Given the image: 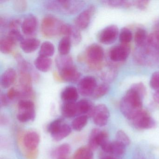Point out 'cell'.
I'll return each mask as SVG.
<instances>
[{"label": "cell", "mask_w": 159, "mask_h": 159, "mask_svg": "<svg viewBox=\"0 0 159 159\" xmlns=\"http://www.w3.org/2000/svg\"><path fill=\"white\" fill-rule=\"evenodd\" d=\"M142 94L131 86L121 101L120 108L123 115L132 120L142 110Z\"/></svg>", "instance_id": "6da1fadb"}, {"label": "cell", "mask_w": 159, "mask_h": 159, "mask_svg": "<svg viewBox=\"0 0 159 159\" xmlns=\"http://www.w3.org/2000/svg\"><path fill=\"white\" fill-rule=\"evenodd\" d=\"M43 5L45 9L49 11L65 15H73L83 8L85 2L76 0H54L46 1Z\"/></svg>", "instance_id": "7a4b0ae2"}, {"label": "cell", "mask_w": 159, "mask_h": 159, "mask_svg": "<svg viewBox=\"0 0 159 159\" xmlns=\"http://www.w3.org/2000/svg\"><path fill=\"white\" fill-rule=\"evenodd\" d=\"M86 62L92 69L99 70L102 67L104 57L103 48L97 44H91L86 50Z\"/></svg>", "instance_id": "3957f363"}, {"label": "cell", "mask_w": 159, "mask_h": 159, "mask_svg": "<svg viewBox=\"0 0 159 159\" xmlns=\"http://www.w3.org/2000/svg\"><path fill=\"white\" fill-rule=\"evenodd\" d=\"M64 23L52 16H46L42 21L41 31L45 37H53L61 34Z\"/></svg>", "instance_id": "277c9868"}, {"label": "cell", "mask_w": 159, "mask_h": 159, "mask_svg": "<svg viewBox=\"0 0 159 159\" xmlns=\"http://www.w3.org/2000/svg\"><path fill=\"white\" fill-rule=\"evenodd\" d=\"M95 11V7L94 5L88 6L76 17L74 20V25L80 30L86 29L90 25Z\"/></svg>", "instance_id": "5b68a950"}, {"label": "cell", "mask_w": 159, "mask_h": 159, "mask_svg": "<svg viewBox=\"0 0 159 159\" xmlns=\"http://www.w3.org/2000/svg\"><path fill=\"white\" fill-rule=\"evenodd\" d=\"M132 121L134 126L138 129H151L155 125V121L145 110H142Z\"/></svg>", "instance_id": "8992f818"}, {"label": "cell", "mask_w": 159, "mask_h": 159, "mask_svg": "<svg viewBox=\"0 0 159 159\" xmlns=\"http://www.w3.org/2000/svg\"><path fill=\"white\" fill-rule=\"evenodd\" d=\"M21 139L25 152L38 150L40 138L39 135L37 132L34 131H28L23 135Z\"/></svg>", "instance_id": "52a82bcc"}, {"label": "cell", "mask_w": 159, "mask_h": 159, "mask_svg": "<svg viewBox=\"0 0 159 159\" xmlns=\"http://www.w3.org/2000/svg\"><path fill=\"white\" fill-rule=\"evenodd\" d=\"M97 85L95 78L93 76H85L79 82L78 91L82 95L91 96Z\"/></svg>", "instance_id": "ba28073f"}, {"label": "cell", "mask_w": 159, "mask_h": 159, "mask_svg": "<svg viewBox=\"0 0 159 159\" xmlns=\"http://www.w3.org/2000/svg\"><path fill=\"white\" fill-rule=\"evenodd\" d=\"M109 117V111L106 105L99 104L95 107L92 117L95 124L101 127L105 126L107 123Z\"/></svg>", "instance_id": "9c48e42d"}, {"label": "cell", "mask_w": 159, "mask_h": 159, "mask_svg": "<svg viewBox=\"0 0 159 159\" xmlns=\"http://www.w3.org/2000/svg\"><path fill=\"white\" fill-rule=\"evenodd\" d=\"M119 32V29L117 26H108L100 31L98 35V40L103 44H111L117 39Z\"/></svg>", "instance_id": "30bf717a"}, {"label": "cell", "mask_w": 159, "mask_h": 159, "mask_svg": "<svg viewBox=\"0 0 159 159\" xmlns=\"http://www.w3.org/2000/svg\"><path fill=\"white\" fill-rule=\"evenodd\" d=\"M130 52L129 45L121 43L111 48L109 52L110 58L113 62H122L127 59Z\"/></svg>", "instance_id": "8fae6325"}, {"label": "cell", "mask_w": 159, "mask_h": 159, "mask_svg": "<svg viewBox=\"0 0 159 159\" xmlns=\"http://www.w3.org/2000/svg\"><path fill=\"white\" fill-rule=\"evenodd\" d=\"M61 34L69 38L71 43L74 45H78L81 41L80 31L75 25L64 24L61 29Z\"/></svg>", "instance_id": "7c38bea8"}, {"label": "cell", "mask_w": 159, "mask_h": 159, "mask_svg": "<svg viewBox=\"0 0 159 159\" xmlns=\"http://www.w3.org/2000/svg\"><path fill=\"white\" fill-rule=\"evenodd\" d=\"M59 75L62 80L72 83L80 81L81 77L80 73L74 66L59 70Z\"/></svg>", "instance_id": "4fadbf2b"}, {"label": "cell", "mask_w": 159, "mask_h": 159, "mask_svg": "<svg viewBox=\"0 0 159 159\" xmlns=\"http://www.w3.org/2000/svg\"><path fill=\"white\" fill-rule=\"evenodd\" d=\"M38 26V20L35 16L30 15L25 17L22 23V30L26 35L30 36L36 32Z\"/></svg>", "instance_id": "5bb4252c"}, {"label": "cell", "mask_w": 159, "mask_h": 159, "mask_svg": "<svg viewBox=\"0 0 159 159\" xmlns=\"http://www.w3.org/2000/svg\"><path fill=\"white\" fill-rule=\"evenodd\" d=\"M17 77L16 71L13 68L6 70L2 75L1 85L3 88H8L11 86Z\"/></svg>", "instance_id": "9a60e30c"}, {"label": "cell", "mask_w": 159, "mask_h": 159, "mask_svg": "<svg viewBox=\"0 0 159 159\" xmlns=\"http://www.w3.org/2000/svg\"><path fill=\"white\" fill-rule=\"evenodd\" d=\"M77 104L79 115L92 117L95 106L91 101L87 99H82L77 102Z\"/></svg>", "instance_id": "2e32d148"}, {"label": "cell", "mask_w": 159, "mask_h": 159, "mask_svg": "<svg viewBox=\"0 0 159 159\" xmlns=\"http://www.w3.org/2000/svg\"><path fill=\"white\" fill-rule=\"evenodd\" d=\"M40 41L35 38L24 39L20 43V47L22 50L26 53H30L35 52L39 47Z\"/></svg>", "instance_id": "e0dca14e"}, {"label": "cell", "mask_w": 159, "mask_h": 159, "mask_svg": "<svg viewBox=\"0 0 159 159\" xmlns=\"http://www.w3.org/2000/svg\"><path fill=\"white\" fill-rule=\"evenodd\" d=\"M61 98L64 102H76L79 98V91L74 86H68L62 91Z\"/></svg>", "instance_id": "ac0fdd59"}, {"label": "cell", "mask_w": 159, "mask_h": 159, "mask_svg": "<svg viewBox=\"0 0 159 159\" xmlns=\"http://www.w3.org/2000/svg\"><path fill=\"white\" fill-rule=\"evenodd\" d=\"M33 80L31 73L28 71L19 72V82L20 90H32V80Z\"/></svg>", "instance_id": "d6986e66"}, {"label": "cell", "mask_w": 159, "mask_h": 159, "mask_svg": "<svg viewBox=\"0 0 159 159\" xmlns=\"http://www.w3.org/2000/svg\"><path fill=\"white\" fill-rule=\"evenodd\" d=\"M61 112L66 118H72L79 115L77 102H64L61 107Z\"/></svg>", "instance_id": "ffe728a7"}, {"label": "cell", "mask_w": 159, "mask_h": 159, "mask_svg": "<svg viewBox=\"0 0 159 159\" xmlns=\"http://www.w3.org/2000/svg\"><path fill=\"white\" fill-rule=\"evenodd\" d=\"M34 64L38 70L42 72H47L52 66V59L50 57L39 56L35 60Z\"/></svg>", "instance_id": "44dd1931"}, {"label": "cell", "mask_w": 159, "mask_h": 159, "mask_svg": "<svg viewBox=\"0 0 159 159\" xmlns=\"http://www.w3.org/2000/svg\"><path fill=\"white\" fill-rule=\"evenodd\" d=\"M56 64L58 70H61L66 68L74 66L72 57L69 55L59 54L56 58Z\"/></svg>", "instance_id": "7402d4cb"}, {"label": "cell", "mask_w": 159, "mask_h": 159, "mask_svg": "<svg viewBox=\"0 0 159 159\" xmlns=\"http://www.w3.org/2000/svg\"><path fill=\"white\" fill-rule=\"evenodd\" d=\"M71 132L70 125L64 123L54 134L52 135V136L56 141H60L68 136Z\"/></svg>", "instance_id": "603a6c76"}, {"label": "cell", "mask_w": 159, "mask_h": 159, "mask_svg": "<svg viewBox=\"0 0 159 159\" xmlns=\"http://www.w3.org/2000/svg\"><path fill=\"white\" fill-rule=\"evenodd\" d=\"M71 150V147L68 144H63L54 150L52 156L56 159L66 158Z\"/></svg>", "instance_id": "cb8c5ba5"}, {"label": "cell", "mask_w": 159, "mask_h": 159, "mask_svg": "<svg viewBox=\"0 0 159 159\" xmlns=\"http://www.w3.org/2000/svg\"><path fill=\"white\" fill-rule=\"evenodd\" d=\"M36 118V111L35 109L23 110H18L17 119L22 123H26L33 121Z\"/></svg>", "instance_id": "d4e9b609"}, {"label": "cell", "mask_w": 159, "mask_h": 159, "mask_svg": "<svg viewBox=\"0 0 159 159\" xmlns=\"http://www.w3.org/2000/svg\"><path fill=\"white\" fill-rule=\"evenodd\" d=\"M148 35L147 31L143 29H139L136 31L134 35V42L138 48L143 47L148 43Z\"/></svg>", "instance_id": "484cf974"}, {"label": "cell", "mask_w": 159, "mask_h": 159, "mask_svg": "<svg viewBox=\"0 0 159 159\" xmlns=\"http://www.w3.org/2000/svg\"><path fill=\"white\" fill-rule=\"evenodd\" d=\"M73 159H93V151L88 147H81L75 152Z\"/></svg>", "instance_id": "4316f807"}, {"label": "cell", "mask_w": 159, "mask_h": 159, "mask_svg": "<svg viewBox=\"0 0 159 159\" xmlns=\"http://www.w3.org/2000/svg\"><path fill=\"white\" fill-rule=\"evenodd\" d=\"M16 43L8 36L4 37L0 41V51L3 54L10 53Z\"/></svg>", "instance_id": "83f0119b"}, {"label": "cell", "mask_w": 159, "mask_h": 159, "mask_svg": "<svg viewBox=\"0 0 159 159\" xmlns=\"http://www.w3.org/2000/svg\"><path fill=\"white\" fill-rule=\"evenodd\" d=\"M71 40L69 38L64 37L59 42L58 46V50L59 54L62 55H67L69 53L71 48Z\"/></svg>", "instance_id": "f1b7e54d"}, {"label": "cell", "mask_w": 159, "mask_h": 159, "mask_svg": "<svg viewBox=\"0 0 159 159\" xmlns=\"http://www.w3.org/2000/svg\"><path fill=\"white\" fill-rule=\"evenodd\" d=\"M125 145L117 140L111 142L110 154L115 157H121L124 155L125 152Z\"/></svg>", "instance_id": "f546056e"}, {"label": "cell", "mask_w": 159, "mask_h": 159, "mask_svg": "<svg viewBox=\"0 0 159 159\" xmlns=\"http://www.w3.org/2000/svg\"><path fill=\"white\" fill-rule=\"evenodd\" d=\"M55 52V47L52 43L49 41L44 42L42 43L39 54L41 56L50 57L53 55Z\"/></svg>", "instance_id": "4dcf8cb0"}, {"label": "cell", "mask_w": 159, "mask_h": 159, "mask_svg": "<svg viewBox=\"0 0 159 159\" xmlns=\"http://www.w3.org/2000/svg\"><path fill=\"white\" fill-rule=\"evenodd\" d=\"M147 44L159 53V30H155L148 35Z\"/></svg>", "instance_id": "1f68e13d"}, {"label": "cell", "mask_w": 159, "mask_h": 159, "mask_svg": "<svg viewBox=\"0 0 159 159\" xmlns=\"http://www.w3.org/2000/svg\"><path fill=\"white\" fill-rule=\"evenodd\" d=\"M109 89V85L107 83L101 84L97 85L91 96L94 99L100 98L107 93Z\"/></svg>", "instance_id": "d6a6232c"}, {"label": "cell", "mask_w": 159, "mask_h": 159, "mask_svg": "<svg viewBox=\"0 0 159 159\" xmlns=\"http://www.w3.org/2000/svg\"><path fill=\"white\" fill-rule=\"evenodd\" d=\"M88 118L89 117L86 115H80L73 120L72 123V128L77 131L82 130L87 125Z\"/></svg>", "instance_id": "836d02e7"}, {"label": "cell", "mask_w": 159, "mask_h": 159, "mask_svg": "<svg viewBox=\"0 0 159 159\" xmlns=\"http://www.w3.org/2000/svg\"><path fill=\"white\" fill-rule=\"evenodd\" d=\"M103 3L107 6L113 8L116 7H123L125 8H128L133 5V2L131 1H119V0H109V1H104Z\"/></svg>", "instance_id": "e575fe53"}, {"label": "cell", "mask_w": 159, "mask_h": 159, "mask_svg": "<svg viewBox=\"0 0 159 159\" xmlns=\"http://www.w3.org/2000/svg\"><path fill=\"white\" fill-rule=\"evenodd\" d=\"M119 39L121 43L128 44L133 39V34L130 30L124 28L121 30L119 34Z\"/></svg>", "instance_id": "d590c367"}, {"label": "cell", "mask_w": 159, "mask_h": 159, "mask_svg": "<svg viewBox=\"0 0 159 159\" xmlns=\"http://www.w3.org/2000/svg\"><path fill=\"white\" fill-rule=\"evenodd\" d=\"M99 130V129L97 128L93 129L89 136L88 147L93 151L95 150L98 147L97 143L96 136Z\"/></svg>", "instance_id": "8d00e7d4"}, {"label": "cell", "mask_w": 159, "mask_h": 159, "mask_svg": "<svg viewBox=\"0 0 159 159\" xmlns=\"http://www.w3.org/2000/svg\"><path fill=\"white\" fill-rule=\"evenodd\" d=\"M64 123V120L62 118H59L54 120L48 125V128H47L48 132L52 135V134H54Z\"/></svg>", "instance_id": "74e56055"}, {"label": "cell", "mask_w": 159, "mask_h": 159, "mask_svg": "<svg viewBox=\"0 0 159 159\" xmlns=\"http://www.w3.org/2000/svg\"><path fill=\"white\" fill-rule=\"evenodd\" d=\"M34 102L29 99H21L18 103V110L35 109Z\"/></svg>", "instance_id": "f35d334b"}, {"label": "cell", "mask_w": 159, "mask_h": 159, "mask_svg": "<svg viewBox=\"0 0 159 159\" xmlns=\"http://www.w3.org/2000/svg\"><path fill=\"white\" fill-rule=\"evenodd\" d=\"M116 140L122 143L125 146L130 144V139L127 134L122 130H119L116 134Z\"/></svg>", "instance_id": "ab89813d"}, {"label": "cell", "mask_w": 159, "mask_h": 159, "mask_svg": "<svg viewBox=\"0 0 159 159\" xmlns=\"http://www.w3.org/2000/svg\"><path fill=\"white\" fill-rule=\"evenodd\" d=\"M13 5L15 11L18 12H23L27 10L28 3L25 0H16L14 1Z\"/></svg>", "instance_id": "60d3db41"}, {"label": "cell", "mask_w": 159, "mask_h": 159, "mask_svg": "<svg viewBox=\"0 0 159 159\" xmlns=\"http://www.w3.org/2000/svg\"><path fill=\"white\" fill-rule=\"evenodd\" d=\"M150 85L155 91L159 90V71L154 72L150 80Z\"/></svg>", "instance_id": "b9f144b4"}, {"label": "cell", "mask_w": 159, "mask_h": 159, "mask_svg": "<svg viewBox=\"0 0 159 159\" xmlns=\"http://www.w3.org/2000/svg\"><path fill=\"white\" fill-rule=\"evenodd\" d=\"M7 36L16 43L18 42L21 43L24 39L23 35L21 34L19 30H10Z\"/></svg>", "instance_id": "7bdbcfd3"}, {"label": "cell", "mask_w": 159, "mask_h": 159, "mask_svg": "<svg viewBox=\"0 0 159 159\" xmlns=\"http://www.w3.org/2000/svg\"><path fill=\"white\" fill-rule=\"evenodd\" d=\"M115 76L116 72L115 70L111 68L102 73L101 78L105 81L109 82L112 81L115 78Z\"/></svg>", "instance_id": "ee69618b"}, {"label": "cell", "mask_w": 159, "mask_h": 159, "mask_svg": "<svg viewBox=\"0 0 159 159\" xmlns=\"http://www.w3.org/2000/svg\"><path fill=\"white\" fill-rule=\"evenodd\" d=\"M21 20L18 19H12L9 24L10 30H19V27L22 26Z\"/></svg>", "instance_id": "f6af8a7d"}, {"label": "cell", "mask_w": 159, "mask_h": 159, "mask_svg": "<svg viewBox=\"0 0 159 159\" xmlns=\"http://www.w3.org/2000/svg\"><path fill=\"white\" fill-rule=\"evenodd\" d=\"M133 5L139 10H144L148 7L149 1H135L132 2Z\"/></svg>", "instance_id": "bcb514c9"}, {"label": "cell", "mask_w": 159, "mask_h": 159, "mask_svg": "<svg viewBox=\"0 0 159 159\" xmlns=\"http://www.w3.org/2000/svg\"><path fill=\"white\" fill-rule=\"evenodd\" d=\"M7 97L10 100H13L15 98H19V91L11 88L9 90L7 94Z\"/></svg>", "instance_id": "7dc6e473"}, {"label": "cell", "mask_w": 159, "mask_h": 159, "mask_svg": "<svg viewBox=\"0 0 159 159\" xmlns=\"http://www.w3.org/2000/svg\"><path fill=\"white\" fill-rule=\"evenodd\" d=\"M25 153V156L27 159H37L39 155V151L38 149L31 151H27Z\"/></svg>", "instance_id": "c3c4849f"}, {"label": "cell", "mask_w": 159, "mask_h": 159, "mask_svg": "<svg viewBox=\"0 0 159 159\" xmlns=\"http://www.w3.org/2000/svg\"><path fill=\"white\" fill-rule=\"evenodd\" d=\"M0 100H1V107H6L8 106L10 102V99L7 97V94H1L0 97Z\"/></svg>", "instance_id": "681fc988"}, {"label": "cell", "mask_w": 159, "mask_h": 159, "mask_svg": "<svg viewBox=\"0 0 159 159\" xmlns=\"http://www.w3.org/2000/svg\"><path fill=\"white\" fill-rule=\"evenodd\" d=\"M153 99L155 102L159 105V90L156 91L153 95Z\"/></svg>", "instance_id": "f907efd6"}, {"label": "cell", "mask_w": 159, "mask_h": 159, "mask_svg": "<svg viewBox=\"0 0 159 159\" xmlns=\"http://www.w3.org/2000/svg\"><path fill=\"white\" fill-rule=\"evenodd\" d=\"M8 122L7 118L4 117V116H1V125H5Z\"/></svg>", "instance_id": "816d5d0a"}, {"label": "cell", "mask_w": 159, "mask_h": 159, "mask_svg": "<svg viewBox=\"0 0 159 159\" xmlns=\"http://www.w3.org/2000/svg\"><path fill=\"white\" fill-rule=\"evenodd\" d=\"M100 159H119L110 155H102Z\"/></svg>", "instance_id": "f5cc1de1"}, {"label": "cell", "mask_w": 159, "mask_h": 159, "mask_svg": "<svg viewBox=\"0 0 159 159\" xmlns=\"http://www.w3.org/2000/svg\"><path fill=\"white\" fill-rule=\"evenodd\" d=\"M67 159L66 158H62V159Z\"/></svg>", "instance_id": "db71d44e"}]
</instances>
